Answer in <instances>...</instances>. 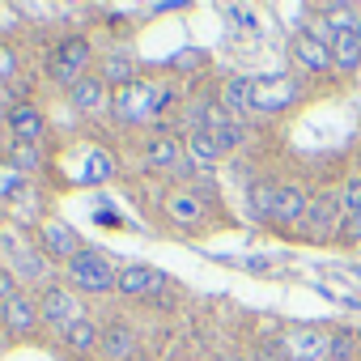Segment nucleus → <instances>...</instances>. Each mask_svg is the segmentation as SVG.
Here are the masks:
<instances>
[{"mask_svg":"<svg viewBox=\"0 0 361 361\" xmlns=\"http://www.w3.org/2000/svg\"><path fill=\"white\" fill-rule=\"evenodd\" d=\"M174 102H178V90L170 81L140 77V81H132V85H123V90L111 94V119H115V128H149Z\"/></svg>","mask_w":361,"mask_h":361,"instance_id":"1","label":"nucleus"},{"mask_svg":"<svg viewBox=\"0 0 361 361\" xmlns=\"http://www.w3.org/2000/svg\"><path fill=\"white\" fill-rule=\"evenodd\" d=\"M64 276H68V289H73V293L106 298V293H115L119 268L111 264V255H102V251H94V247H81V251L64 264Z\"/></svg>","mask_w":361,"mask_h":361,"instance_id":"2","label":"nucleus"},{"mask_svg":"<svg viewBox=\"0 0 361 361\" xmlns=\"http://www.w3.org/2000/svg\"><path fill=\"white\" fill-rule=\"evenodd\" d=\"M94 60H98V51H94V43H90L85 35H64V39H56V47H51L47 73H51L56 90L68 94L77 81H85V77L94 73Z\"/></svg>","mask_w":361,"mask_h":361,"instance_id":"3","label":"nucleus"},{"mask_svg":"<svg viewBox=\"0 0 361 361\" xmlns=\"http://www.w3.org/2000/svg\"><path fill=\"white\" fill-rule=\"evenodd\" d=\"M81 314H85L81 293H73L68 285H56V281H51L47 289H39V319H43V331L64 336Z\"/></svg>","mask_w":361,"mask_h":361,"instance_id":"4","label":"nucleus"},{"mask_svg":"<svg viewBox=\"0 0 361 361\" xmlns=\"http://www.w3.org/2000/svg\"><path fill=\"white\" fill-rule=\"evenodd\" d=\"M276 348L285 361H327L331 357V331L323 327H281Z\"/></svg>","mask_w":361,"mask_h":361,"instance_id":"5","label":"nucleus"},{"mask_svg":"<svg viewBox=\"0 0 361 361\" xmlns=\"http://www.w3.org/2000/svg\"><path fill=\"white\" fill-rule=\"evenodd\" d=\"M302 102V85L285 73H272V77H255V94H251V111L259 115H285L289 106Z\"/></svg>","mask_w":361,"mask_h":361,"instance_id":"6","label":"nucleus"},{"mask_svg":"<svg viewBox=\"0 0 361 361\" xmlns=\"http://www.w3.org/2000/svg\"><path fill=\"white\" fill-rule=\"evenodd\" d=\"M35 243H39V251H43L51 264H60V268L85 247V243L77 238V230H73L68 221H60V217H43V221L35 226Z\"/></svg>","mask_w":361,"mask_h":361,"instance_id":"7","label":"nucleus"},{"mask_svg":"<svg viewBox=\"0 0 361 361\" xmlns=\"http://www.w3.org/2000/svg\"><path fill=\"white\" fill-rule=\"evenodd\" d=\"M0 331H5L9 340H30L43 331V319H39V298L35 293H18L9 298L5 306H0Z\"/></svg>","mask_w":361,"mask_h":361,"instance_id":"8","label":"nucleus"},{"mask_svg":"<svg viewBox=\"0 0 361 361\" xmlns=\"http://www.w3.org/2000/svg\"><path fill=\"white\" fill-rule=\"evenodd\" d=\"M161 213H166V221L178 226V230H204V226H209V204H204V196L192 192V188H174V192H166Z\"/></svg>","mask_w":361,"mask_h":361,"instance_id":"9","label":"nucleus"},{"mask_svg":"<svg viewBox=\"0 0 361 361\" xmlns=\"http://www.w3.org/2000/svg\"><path fill=\"white\" fill-rule=\"evenodd\" d=\"M145 166L157 170V174H192L188 140H178V136H149L145 140Z\"/></svg>","mask_w":361,"mask_h":361,"instance_id":"10","label":"nucleus"},{"mask_svg":"<svg viewBox=\"0 0 361 361\" xmlns=\"http://www.w3.org/2000/svg\"><path fill=\"white\" fill-rule=\"evenodd\" d=\"M166 289H170L166 272H157L149 264H128V268H119V281H115V293L128 298V302H149Z\"/></svg>","mask_w":361,"mask_h":361,"instance_id":"11","label":"nucleus"},{"mask_svg":"<svg viewBox=\"0 0 361 361\" xmlns=\"http://www.w3.org/2000/svg\"><path fill=\"white\" fill-rule=\"evenodd\" d=\"M136 353H140V336H136V323L132 319H123V314H115V319H106L102 323V361H136Z\"/></svg>","mask_w":361,"mask_h":361,"instance_id":"12","label":"nucleus"},{"mask_svg":"<svg viewBox=\"0 0 361 361\" xmlns=\"http://www.w3.org/2000/svg\"><path fill=\"white\" fill-rule=\"evenodd\" d=\"M289 56H293V64H298L302 73H310V77H323V73H331V68H336L331 43L314 39L310 30H298V35H293V43H289Z\"/></svg>","mask_w":361,"mask_h":361,"instance_id":"13","label":"nucleus"},{"mask_svg":"<svg viewBox=\"0 0 361 361\" xmlns=\"http://www.w3.org/2000/svg\"><path fill=\"white\" fill-rule=\"evenodd\" d=\"M5 128H9L13 145H39V140L47 136V119H43V111H39L35 102H26V98H18V102L5 111Z\"/></svg>","mask_w":361,"mask_h":361,"instance_id":"14","label":"nucleus"},{"mask_svg":"<svg viewBox=\"0 0 361 361\" xmlns=\"http://www.w3.org/2000/svg\"><path fill=\"white\" fill-rule=\"evenodd\" d=\"M111 94H115V90H111L98 73H90L85 81H77V85L68 90V102H73L77 115L98 119V115H111Z\"/></svg>","mask_w":361,"mask_h":361,"instance_id":"15","label":"nucleus"},{"mask_svg":"<svg viewBox=\"0 0 361 361\" xmlns=\"http://www.w3.org/2000/svg\"><path fill=\"white\" fill-rule=\"evenodd\" d=\"M9 255H13V276L22 285H43V289L51 285V259L39 251V243H26V238L18 243L13 238V251Z\"/></svg>","mask_w":361,"mask_h":361,"instance_id":"16","label":"nucleus"},{"mask_svg":"<svg viewBox=\"0 0 361 361\" xmlns=\"http://www.w3.org/2000/svg\"><path fill=\"white\" fill-rule=\"evenodd\" d=\"M98 77L111 85V90H123L132 81H140V64L128 47H111L106 56H98Z\"/></svg>","mask_w":361,"mask_h":361,"instance_id":"17","label":"nucleus"},{"mask_svg":"<svg viewBox=\"0 0 361 361\" xmlns=\"http://www.w3.org/2000/svg\"><path fill=\"white\" fill-rule=\"evenodd\" d=\"M314 238H327L336 226H344V209H340V196L336 192H319L306 209V221H302Z\"/></svg>","mask_w":361,"mask_h":361,"instance_id":"18","label":"nucleus"},{"mask_svg":"<svg viewBox=\"0 0 361 361\" xmlns=\"http://www.w3.org/2000/svg\"><path fill=\"white\" fill-rule=\"evenodd\" d=\"M64 348L73 353V357H81V361H90V357H98L102 353V323L98 319H90V314H81L64 336Z\"/></svg>","mask_w":361,"mask_h":361,"instance_id":"19","label":"nucleus"},{"mask_svg":"<svg viewBox=\"0 0 361 361\" xmlns=\"http://www.w3.org/2000/svg\"><path fill=\"white\" fill-rule=\"evenodd\" d=\"M306 209H310V196L302 183H281V196H276V226H298L306 221Z\"/></svg>","mask_w":361,"mask_h":361,"instance_id":"20","label":"nucleus"},{"mask_svg":"<svg viewBox=\"0 0 361 361\" xmlns=\"http://www.w3.org/2000/svg\"><path fill=\"white\" fill-rule=\"evenodd\" d=\"M251 94H255V77H230V81L221 85L217 102H221L234 119H243V115L251 111Z\"/></svg>","mask_w":361,"mask_h":361,"instance_id":"21","label":"nucleus"},{"mask_svg":"<svg viewBox=\"0 0 361 361\" xmlns=\"http://www.w3.org/2000/svg\"><path fill=\"white\" fill-rule=\"evenodd\" d=\"M188 157H192V166H217L226 153H221V145H217L213 132H192L188 136Z\"/></svg>","mask_w":361,"mask_h":361,"instance_id":"22","label":"nucleus"},{"mask_svg":"<svg viewBox=\"0 0 361 361\" xmlns=\"http://www.w3.org/2000/svg\"><path fill=\"white\" fill-rule=\"evenodd\" d=\"M18 174H26V178H35L43 166H47V157H43V149L39 145H9V157H5Z\"/></svg>","mask_w":361,"mask_h":361,"instance_id":"23","label":"nucleus"},{"mask_svg":"<svg viewBox=\"0 0 361 361\" xmlns=\"http://www.w3.org/2000/svg\"><path fill=\"white\" fill-rule=\"evenodd\" d=\"M276 196H281V183H255L251 196H247V204H251V213L259 221H272L276 217Z\"/></svg>","mask_w":361,"mask_h":361,"instance_id":"24","label":"nucleus"},{"mask_svg":"<svg viewBox=\"0 0 361 361\" xmlns=\"http://www.w3.org/2000/svg\"><path fill=\"white\" fill-rule=\"evenodd\" d=\"M26 192H30V178L18 174L9 161H0V200H18V196H26Z\"/></svg>","mask_w":361,"mask_h":361,"instance_id":"25","label":"nucleus"},{"mask_svg":"<svg viewBox=\"0 0 361 361\" xmlns=\"http://www.w3.org/2000/svg\"><path fill=\"white\" fill-rule=\"evenodd\" d=\"M361 357V340H357V331H331V357L327 361H357Z\"/></svg>","mask_w":361,"mask_h":361,"instance_id":"26","label":"nucleus"},{"mask_svg":"<svg viewBox=\"0 0 361 361\" xmlns=\"http://www.w3.org/2000/svg\"><path fill=\"white\" fill-rule=\"evenodd\" d=\"M336 196H340L344 217H357V213H361V174H348L344 183L336 188Z\"/></svg>","mask_w":361,"mask_h":361,"instance_id":"27","label":"nucleus"},{"mask_svg":"<svg viewBox=\"0 0 361 361\" xmlns=\"http://www.w3.org/2000/svg\"><path fill=\"white\" fill-rule=\"evenodd\" d=\"M22 73V51L13 43H0V81H18Z\"/></svg>","mask_w":361,"mask_h":361,"instance_id":"28","label":"nucleus"},{"mask_svg":"<svg viewBox=\"0 0 361 361\" xmlns=\"http://www.w3.org/2000/svg\"><path fill=\"white\" fill-rule=\"evenodd\" d=\"M213 136H217L221 153H230V149H238V145H243V136H247V132H243V123H238V119H230V123H226V128H217Z\"/></svg>","mask_w":361,"mask_h":361,"instance_id":"29","label":"nucleus"},{"mask_svg":"<svg viewBox=\"0 0 361 361\" xmlns=\"http://www.w3.org/2000/svg\"><path fill=\"white\" fill-rule=\"evenodd\" d=\"M170 68H174V73H196V68H204V51H196V47H192V51H178V56L170 60Z\"/></svg>","mask_w":361,"mask_h":361,"instance_id":"30","label":"nucleus"},{"mask_svg":"<svg viewBox=\"0 0 361 361\" xmlns=\"http://www.w3.org/2000/svg\"><path fill=\"white\" fill-rule=\"evenodd\" d=\"M18 293H22V281L13 276V268H0V306L9 298H18Z\"/></svg>","mask_w":361,"mask_h":361,"instance_id":"31","label":"nucleus"},{"mask_svg":"<svg viewBox=\"0 0 361 361\" xmlns=\"http://www.w3.org/2000/svg\"><path fill=\"white\" fill-rule=\"evenodd\" d=\"M348 238H353V243H361V213H357V217H348Z\"/></svg>","mask_w":361,"mask_h":361,"instance_id":"32","label":"nucleus"},{"mask_svg":"<svg viewBox=\"0 0 361 361\" xmlns=\"http://www.w3.org/2000/svg\"><path fill=\"white\" fill-rule=\"evenodd\" d=\"M221 361H247V357H221Z\"/></svg>","mask_w":361,"mask_h":361,"instance_id":"33","label":"nucleus"},{"mask_svg":"<svg viewBox=\"0 0 361 361\" xmlns=\"http://www.w3.org/2000/svg\"><path fill=\"white\" fill-rule=\"evenodd\" d=\"M357 340H361V327H357Z\"/></svg>","mask_w":361,"mask_h":361,"instance_id":"34","label":"nucleus"}]
</instances>
